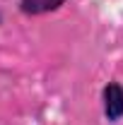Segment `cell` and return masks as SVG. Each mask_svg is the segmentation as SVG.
Masks as SVG:
<instances>
[{
	"label": "cell",
	"mask_w": 123,
	"mask_h": 125,
	"mask_svg": "<svg viewBox=\"0 0 123 125\" xmlns=\"http://www.w3.org/2000/svg\"><path fill=\"white\" fill-rule=\"evenodd\" d=\"M101 108L104 118L109 123H121L123 120V84L111 79L101 89Z\"/></svg>",
	"instance_id": "1"
},
{
	"label": "cell",
	"mask_w": 123,
	"mask_h": 125,
	"mask_svg": "<svg viewBox=\"0 0 123 125\" xmlns=\"http://www.w3.org/2000/svg\"><path fill=\"white\" fill-rule=\"evenodd\" d=\"M0 24H2V15H0Z\"/></svg>",
	"instance_id": "3"
},
{
	"label": "cell",
	"mask_w": 123,
	"mask_h": 125,
	"mask_svg": "<svg viewBox=\"0 0 123 125\" xmlns=\"http://www.w3.org/2000/svg\"><path fill=\"white\" fill-rule=\"evenodd\" d=\"M68 0H19L17 7L24 17H41V15H51L58 12Z\"/></svg>",
	"instance_id": "2"
}]
</instances>
